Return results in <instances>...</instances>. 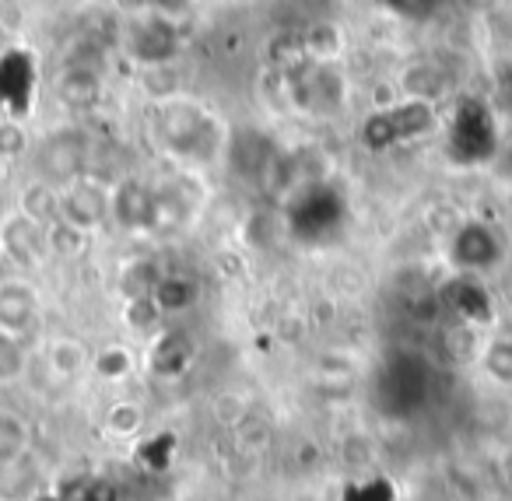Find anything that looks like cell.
I'll return each instance as SVG.
<instances>
[{"mask_svg": "<svg viewBox=\"0 0 512 501\" xmlns=\"http://www.w3.org/2000/svg\"><path fill=\"white\" fill-rule=\"evenodd\" d=\"M155 127L165 148L176 158H186V162H207L221 144L218 120L190 99L165 102V106L158 109Z\"/></svg>", "mask_w": 512, "mask_h": 501, "instance_id": "1", "label": "cell"}, {"mask_svg": "<svg viewBox=\"0 0 512 501\" xmlns=\"http://www.w3.org/2000/svg\"><path fill=\"white\" fill-rule=\"evenodd\" d=\"M435 127V109L432 102H421V99H407L400 106L386 109V113L369 116L365 123V144L372 151H386L400 141H411V137H421Z\"/></svg>", "mask_w": 512, "mask_h": 501, "instance_id": "2", "label": "cell"}, {"mask_svg": "<svg viewBox=\"0 0 512 501\" xmlns=\"http://www.w3.org/2000/svg\"><path fill=\"white\" fill-rule=\"evenodd\" d=\"M85 162H88V144L78 130H57L36 151L39 179L50 183L53 190H67L71 183L85 179Z\"/></svg>", "mask_w": 512, "mask_h": 501, "instance_id": "3", "label": "cell"}, {"mask_svg": "<svg viewBox=\"0 0 512 501\" xmlns=\"http://www.w3.org/2000/svg\"><path fill=\"white\" fill-rule=\"evenodd\" d=\"M498 148V137H495V120L491 113L481 106V102H463L456 109V120H453V134H449V151L456 155V162L463 165H477V162H488Z\"/></svg>", "mask_w": 512, "mask_h": 501, "instance_id": "4", "label": "cell"}, {"mask_svg": "<svg viewBox=\"0 0 512 501\" xmlns=\"http://www.w3.org/2000/svg\"><path fill=\"white\" fill-rule=\"evenodd\" d=\"M449 260H453L456 270H463V277L484 274V270L498 267V260H502V239H498V232L491 225L467 221L449 239Z\"/></svg>", "mask_w": 512, "mask_h": 501, "instance_id": "5", "label": "cell"}, {"mask_svg": "<svg viewBox=\"0 0 512 501\" xmlns=\"http://www.w3.org/2000/svg\"><path fill=\"white\" fill-rule=\"evenodd\" d=\"M292 99L306 113H337L344 102V81L334 67L327 64H306L288 78Z\"/></svg>", "mask_w": 512, "mask_h": 501, "instance_id": "6", "label": "cell"}, {"mask_svg": "<svg viewBox=\"0 0 512 501\" xmlns=\"http://www.w3.org/2000/svg\"><path fill=\"white\" fill-rule=\"evenodd\" d=\"M109 218V190L95 179H78L67 190H60V221H67L78 232L92 235Z\"/></svg>", "mask_w": 512, "mask_h": 501, "instance_id": "7", "label": "cell"}, {"mask_svg": "<svg viewBox=\"0 0 512 501\" xmlns=\"http://www.w3.org/2000/svg\"><path fill=\"white\" fill-rule=\"evenodd\" d=\"M109 218H116V225L141 232V228L158 225V197L148 183L141 179H127L109 193Z\"/></svg>", "mask_w": 512, "mask_h": 501, "instance_id": "8", "label": "cell"}, {"mask_svg": "<svg viewBox=\"0 0 512 501\" xmlns=\"http://www.w3.org/2000/svg\"><path fill=\"white\" fill-rule=\"evenodd\" d=\"M0 249L15 263H22V267H36V263H43V256L50 253V246H46V228L29 221L25 214L4 218L0 221Z\"/></svg>", "mask_w": 512, "mask_h": 501, "instance_id": "9", "label": "cell"}, {"mask_svg": "<svg viewBox=\"0 0 512 501\" xmlns=\"http://www.w3.org/2000/svg\"><path fill=\"white\" fill-rule=\"evenodd\" d=\"M46 375L57 382H78L92 372V347L78 337H53L43 347Z\"/></svg>", "mask_w": 512, "mask_h": 501, "instance_id": "10", "label": "cell"}, {"mask_svg": "<svg viewBox=\"0 0 512 501\" xmlns=\"http://www.w3.org/2000/svg\"><path fill=\"white\" fill-rule=\"evenodd\" d=\"M39 316V298L32 284L25 281H4L0 284V330L25 337L36 326Z\"/></svg>", "mask_w": 512, "mask_h": 501, "instance_id": "11", "label": "cell"}, {"mask_svg": "<svg viewBox=\"0 0 512 501\" xmlns=\"http://www.w3.org/2000/svg\"><path fill=\"white\" fill-rule=\"evenodd\" d=\"M446 305L470 326H481L491 319V295L481 288V281L474 277H456L453 284L446 288Z\"/></svg>", "mask_w": 512, "mask_h": 501, "instance_id": "12", "label": "cell"}, {"mask_svg": "<svg viewBox=\"0 0 512 501\" xmlns=\"http://www.w3.org/2000/svg\"><path fill=\"white\" fill-rule=\"evenodd\" d=\"M130 50L144 64H162V60H169L176 53V29L169 22H162V18L141 22L134 29V39H130Z\"/></svg>", "mask_w": 512, "mask_h": 501, "instance_id": "13", "label": "cell"}, {"mask_svg": "<svg viewBox=\"0 0 512 501\" xmlns=\"http://www.w3.org/2000/svg\"><path fill=\"white\" fill-rule=\"evenodd\" d=\"M32 449V424L15 407H0V466H15Z\"/></svg>", "mask_w": 512, "mask_h": 501, "instance_id": "14", "label": "cell"}, {"mask_svg": "<svg viewBox=\"0 0 512 501\" xmlns=\"http://www.w3.org/2000/svg\"><path fill=\"white\" fill-rule=\"evenodd\" d=\"M134 372H137V358L127 344H106V347H99V351H92V375L95 379L116 386V382H127Z\"/></svg>", "mask_w": 512, "mask_h": 501, "instance_id": "15", "label": "cell"}, {"mask_svg": "<svg viewBox=\"0 0 512 501\" xmlns=\"http://www.w3.org/2000/svg\"><path fill=\"white\" fill-rule=\"evenodd\" d=\"M18 214H25V218L36 221V225L50 228L53 221L60 218V190H53L50 183L36 179V183L22 190V211Z\"/></svg>", "mask_w": 512, "mask_h": 501, "instance_id": "16", "label": "cell"}, {"mask_svg": "<svg viewBox=\"0 0 512 501\" xmlns=\"http://www.w3.org/2000/svg\"><path fill=\"white\" fill-rule=\"evenodd\" d=\"M102 428L109 438H137L148 428V410L137 400H116L102 417Z\"/></svg>", "mask_w": 512, "mask_h": 501, "instance_id": "17", "label": "cell"}, {"mask_svg": "<svg viewBox=\"0 0 512 501\" xmlns=\"http://www.w3.org/2000/svg\"><path fill=\"white\" fill-rule=\"evenodd\" d=\"M151 302L162 316H172V312H186L193 302H197V284L190 277H162L151 291Z\"/></svg>", "mask_w": 512, "mask_h": 501, "instance_id": "18", "label": "cell"}, {"mask_svg": "<svg viewBox=\"0 0 512 501\" xmlns=\"http://www.w3.org/2000/svg\"><path fill=\"white\" fill-rule=\"evenodd\" d=\"M481 372L498 389H512V337H491L481 351Z\"/></svg>", "mask_w": 512, "mask_h": 501, "instance_id": "19", "label": "cell"}, {"mask_svg": "<svg viewBox=\"0 0 512 501\" xmlns=\"http://www.w3.org/2000/svg\"><path fill=\"white\" fill-rule=\"evenodd\" d=\"M60 99L71 109H88L99 102V78L88 67H71V71L60 78Z\"/></svg>", "mask_w": 512, "mask_h": 501, "instance_id": "20", "label": "cell"}, {"mask_svg": "<svg viewBox=\"0 0 512 501\" xmlns=\"http://www.w3.org/2000/svg\"><path fill=\"white\" fill-rule=\"evenodd\" d=\"M25 372H29V354L22 337L0 330V382H18Z\"/></svg>", "mask_w": 512, "mask_h": 501, "instance_id": "21", "label": "cell"}, {"mask_svg": "<svg viewBox=\"0 0 512 501\" xmlns=\"http://www.w3.org/2000/svg\"><path fill=\"white\" fill-rule=\"evenodd\" d=\"M85 239H88L85 232H78V228H71L67 221H60V218L46 228V246H50V253H57V256L81 253V249H85Z\"/></svg>", "mask_w": 512, "mask_h": 501, "instance_id": "22", "label": "cell"}, {"mask_svg": "<svg viewBox=\"0 0 512 501\" xmlns=\"http://www.w3.org/2000/svg\"><path fill=\"white\" fill-rule=\"evenodd\" d=\"M25 148H29V134H25V127L18 120H0V158L4 162H11V158L25 155Z\"/></svg>", "mask_w": 512, "mask_h": 501, "instance_id": "23", "label": "cell"}, {"mask_svg": "<svg viewBox=\"0 0 512 501\" xmlns=\"http://www.w3.org/2000/svg\"><path fill=\"white\" fill-rule=\"evenodd\" d=\"M127 312H130L127 323L134 326L137 333H151L158 319H162V312L155 309V302H151V298H130Z\"/></svg>", "mask_w": 512, "mask_h": 501, "instance_id": "24", "label": "cell"}, {"mask_svg": "<svg viewBox=\"0 0 512 501\" xmlns=\"http://www.w3.org/2000/svg\"><path fill=\"white\" fill-rule=\"evenodd\" d=\"M393 8L404 11V15H411V18H425L428 11L435 8V0H393Z\"/></svg>", "mask_w": 512, "mask_h": 501, "instance_id": "25", "label": "cell"}, {"mask_svg": "<svg viewBox=\"0 0 512 501\" xmlns=\"http://www.w3.org/2000/svg\"><path fill=\"white\" fill-rule=\"evenodd\" d=\"M4 165H8V162H4V158H0V176H4Z\"/></svg>", "mask_w": 512, "mask_h": 501, "instance_id": "26", "label": "cell"}, {"mask_svg": "<svg viewBox=\"0 0 512 501\" xmlns=\"http://www.w3.org/2000/svg\"><path fill=\"white\" fill-rule=\"evenodd\" d=\"M0 501H18V498H0Z\"/></svg>", "mask_w": 512, "mask_h": 501, "instance_id": "27", "label": "cell"}]
</instances>
